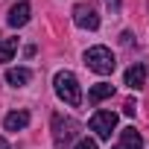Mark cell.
<instances>
[{
	"mask_svg": "<svg viewBox=\"0 0 149 149\" xmlns=\"http://www.w3.org/2000/svg\"><path fill=\"white\" fill-rule=\"evenodd\" d=\"M53 88L58 94L61 102L67 105H82V88H79V79L73 76L70 70H58L56 76H53Z\"/></svg>",
	"mask_w": 149,
	"mask_h": 149,
	"instance_id": "1",
	"label": "cell"
},
{
	"mask_svg": "<svg viewBox=\"0 0 149 149\" xmlns=\"http://www.w3.org/2000/svg\"><path fill=\"white\" fill-rule=\"evenodd\" d=\"M85 64L94 73H100V76H108V73H114V67H117V58H114V53L108 47L97 44V47H88L85 50Z\"/></svg>",
	"mask_w": 149,
	"mask_h": 149,
	"instance_id": "2",
	"label": "cell"
},
{
	"mask_svg": "<svg viewBox=\"0 0 149 149\" xmlns=\"http://www.w3.org/2000/svg\"><path fill=\"white\" fill-rule=\"evenodd\" d=\"M79 129H82V126L73 120V117H64V114H56V117H53V137H56L58 146H67L73 137L79 134Z\"/></svg>",
	"mask_w": 149,
	"mask_h": 149,
	"instance_id": "3",
	"label": "cell"
},
{
	"mask_svg": "<svg viewBox=\"0 0 149 149\" xmlns=\"http://www.w3.org/2000/svg\"><path fill=\"white\" fill-rule=\"evenodd\" d=\"M117 129V114L114 111H97L91 117V132L100 140H111V132Z\"/></svg>",
	"mask_w": 149,
	"mask_h": 149,
	"instance_id": "4",
	"label": "cell"
},
{
	"mask_svg": "<svg viewBox=\"0 0 149 149\" xmlns=\"http://www.w3.org/2000/svg\"><path fill=\"white\" fill-rule=\"evenodd\" d=\"M73 24L82 26V29H97L100 26V15L91 3H76L73 6Z\"/></svg>",
	"mask_w": 149,
	"mask_h": 149,
	"instance_id": "5",
	"label": "cell"
},
{
	"mask_svg": "<svg viewBox=\"0 0 149 149\" xmlns=\"http://www.w3.org/2000/svg\"><path fill=\"white\" fill-rule=\"evenodd\" d=\"M114 149H143V137H140V132H134V126L123 129V132H120V143H117Z\"/></svg>",
	"mask_w": 149,
	"mask_h": 149,
	"instance_id": "6",
	"label": "cell"
},
{
	"mask_svg": "<svg viewBox=\"0 0 149 149\" xmlns=\"http://www.w3.org/2000/svg\"><path fill=\"white\" fill-rule=\"evenodd\" d=\"M26 126H29V111H12V114L3 117V129L6 132H21Z\"/></svg>",
	"mask_w": 149,
	"mask_h": 149,
	"instance_id": "7",
	"label": "cell"
},
{
	"mask_svg": "<svg viewBox=\"0 0 149 149\" xmlns=\"http://www.w3.org/2000/svg\"><path fill=\"white\" fill-rule=\"evenodd\" d=\"M29 12H32L29 3H24V0H21V3H15V6L9 9V26H15V29L24 26V24L29 21Z\"/></svg>",
	"mask_w": 149,
	"mask_h": 149,
	"instance_id": "8",
	"label": "cell"
},
{
	"mask_svg": "<svg viewBox=\"0 0 149 149\" xmlns=\"http://www.w3.org/2000/svg\"><path fill=\"white\" fill-rule=\"evenodd\" d=\"M29 79H32V70H29V67H9V70H6V82H9L12 88H24Z\"/></svg>",
	"mask_w": 149,
	"mask_h": 149,
	"instance_id": "9",
	"label": "cell"
},
{
	"mask_svg": "<svg viewBox=\"0 0 149 149\" xmlns=\"http://www.w3.org/2000/svg\"><path fill=\"white\" fill-rule=\"evenodd\" d=\"M126 85L134 88V91H140V88L146 85V67H143V64H132V67L126 70Z\"/></svg>",
	"mask_w": 149,
	"mask_h": 149,
	"instance_id": "10",
	"label": "cell"
},
{
	"mask_svg": "<svg viewBox=\"0 0 149 149\" xmlns=\"http://www.w3.org/2000/svg\"><path fill=\"white\" fill-rule=\"evenodd\" d=\"M108 97H114V85H108V82H97L91 91H88V100L97 105V102H102V100H108Z\"/></svg>",
	"mask_w": 149,
	"mask_h": 149,
	"instance_id": "11",
	"label": "cell"
},
{
	"mask_svg": "<svg viewBox=\"0 0 149 149\" xmlns=\"http://www.w3.org/2000/svg\"><path fill=\"white\" fill-rule=\"evenodd\" d=\"M15 53H18V38H6L0 44V61H12Z\"/></svg>",
	"mask_w": 149,
	"mask_h": 149,
	"instance_id": "12",
	"label": "cell"
},
{
	"mask_svg": "<svg viewBox=\"0 0 149 149\" xmlns=\"http://www.w3.org/2000/svg\"><path fill=\"white\" fill-rule=\"evenodd\" d=\"M73 149H97V140H91V137H85V140H79Z\"/></svg>",
	"mask_w": 149,
	"mask_h": 149,
	"instance_id": "13",
	"label": "cell"
},
{
	"mask_svg": "<svg viewBox=\"0 0 149 149\" xmlns=\"http://www.w3.org/2000/svg\"><path fill=\"white\" fill-rule=\"evenodd\" d=\"M134 108H137V105H134V100H126V102H123V111H126L129 117H134Z\"/></svg>",
	"mask_w": 149,
	"mask_h": 149,
	"instance_id": "14",
	"label": "cell"
},
{
	"mask_svg": "<svg viewBox=\"0 0 149 149\" xmlns=\"http://www.w3.org/2000/svg\"><path fill=\"white\" fill-rule=\"evenodd\" d=\"M105 3H108V9H114V12L120 9V0H105Z\"/></svg>",
	"mask_w": 149,
	"mask_h": 149,
	"instance_id": "15",
	"label": "cell"
},
{
	"mask_svg": "<svg viewBox=\"0 0 149 149\" xmlns=\"http://www.w3.org/2000/svg\"><path fill=\"white\" fill-rule=\"evenodd\" d=\"M0 149H12V146L6 143V137H0Z\"/></svg>",
	"mask_w": 149,
	"mask_h": 149,
	"instance_id": "16",
	"label": "cell"
}]
</instances>
